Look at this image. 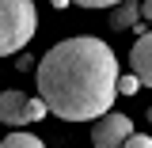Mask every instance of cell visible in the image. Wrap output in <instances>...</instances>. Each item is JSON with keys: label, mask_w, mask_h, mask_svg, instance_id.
Here are the masks:
<instances>
[{"label": "cell", "mask_w": 152, "mask_h": 148, "mask_svg": "<svg viewBox=\"0 0 152 148\" xmlns=\"http://www.w3.org/2000/svg\"><path fill=\"white\" fill-rule=\"evenodd\" d=\"M141 19H145V12L137 8V0H122V4L110 12V27L114 31H129V27L141 23Z\"/></svg>", "instance_id": "6"}, {"label": "cell", "mask_w": 152, "mask_h": 148, "mask_svg": "<svg viewBox=\"0 0 152 148\" xmlns=\"http://www.w3.org/2000/svg\"><path fill=\"white\" fill-rule=\"evenodd\" d=\"M38 99H46L50 114L61 122H99L110 114L118 95V53L103 38L76 34L46 50L38 61Z\"/></svg>", "instance_id": "1"}, {"label": "cell", "mask_w": 152, "mask_h": 148, "mask_svg": "<svg viewBox=\"0 0 152 148\" xmlns=\"http://www.w3.org/2000/svg\"><path fill=\"white\" fill-rule=\"evenodd\" d=\"M46 114H50L46 99H31V95H23V91H4L0 95V122H4V125L23 129V125L42 122Z\"/></svg>", "instance_id": "3"}, {"label": "cell", "mask_w": 152, "mask_h": 148, "mask_svg": "<svg viewBox=\"0 0 152 148\" xmlns=\"http://www.w3.org/2000/svg\"><path fill=\"white\" fill-rule=\"evenodd\" d=\"M141 12H145V23H152V0H141Z\"/></svg>", "instance_id": "12"}, {"label": "cell", "mask_w": 152, "mask_h": 148, "mask_svg": "<svg viewBox=\"0 0 152 148\" xmlns=\"http://www.w3.org/2000/svg\"><path fill=\"white\" fill-rule=\"evenodd\" d=\"M50 4H53V8H69L72 0H50Z\"/></svg>", "instance_id": "13"}, {"label": "cell", "mask_w": 152, "mask_h": 148, "mask_svg": "<svg viewBox=\"0 0 152 148\" xmlns=\"http://www.w3.org/2000/svg\"><path fill=\"white\" fill-rule=\"evenodd\" d=\"M76 8H91V12H99V8H118L122 0H72Z\"/></svg>", "instance_id": "9"}, {"label": "cell", "mask_w": 152, "mask_h": 148, "mask_svg": "<svg viewBox=\"0 0 152 148\" xmlns=\"http://www.w3.org/2000/svg\"><path fill=\"white\" fill-rule=\"evenodd\" d=\"M129 137H133V122L118 110H110L99 122H91V144L95 148H126Z\"/></svg>", "instance_id": "4"}, {"label": "cell", "mask_w": 152, "mask_h": 148, "mask_svg": "<svg viewBox=\"0 0 152 148\" xmlns=\"http://www.w3.org/2000/svg\"><path fill=\"white\" fill-rule=\"evenodd\" d=\"M126 148H152V137H145V133H133L129 141H126Z\"/></svg>", "instance_id": "10"}, {"label": "cell", "mask_w": 152, "mask_h": 148, "mask_svg": "<svg viewBox=\"0 0 152 148\" xmlns=\"http://www.w3.org/2000/svg\"><path fill=\"white\" fill-rule=\"evenodd\" d=\"M15 65H19V72H31V69H34V57H31V53H19Z\"/></svg>", "instance_id": "11"}, {"label": "cell", "mask_w": 152, "mask_h": 148, "mask_svg": "<svg viewBox=\"0 0 152 148\" xmlns=\"http://www.w3.org/2000/svg\"><path fill=\"white\" fill-rule=\"evenodd\" d=\"M148 122H152V106H148Z\"/></svg>", "instance_id": "14"}, {"label": "cell", "mask_w": 152, "mask_h": 148, "mask_svg": "<svg viewBox=\"0 0 152 148\" xmlns=\"http://www.w3.org/2000/svg\"><path fill=\"white\" fill-rule=\"evenodd\" d=\"M137 87H145V84L137 80V72H122V80H118V95L129 99V95H137Z\"/></svg>", "instance_id": "8"}, {"label": "cell", "mask_w": 152, "mask_h": 148, "mask_svg": "<svg viewBox=\"0 0 152 148\" xmlns=\"http://www.w3.org/2000/svg\"><path fill=\"white\" fill-rule=\"evenodd\" d=\"M129 69L137 72V80L145 87H152V31L145 38H137V46L129 50Z\"/></svg>", "instance_id": "5"}, {"label": "cell", "mask_w": 152, "mask_h": 148, "mask_svg": "<svg viewBox=\"0 0 152 148\" xmlns=\"http://www.w3.org/2000/svg\"><path fill=\"white\" fill-rule=\"evenodd\" d=\"M38 31L34 0H0V53L12 57L31 46Z\"/></svg>", "instance_id": "2"}, {"label": "cell", "mask_w": 152, "mask_h": 148, "mask_svg": "<svg viewBox=\"0 0 152 148\" xmlns=\"http://www.w3.org/2000/svg\"><path fill=\"white\" fill-rule=\"evenodd\" d=\"M0 148H46V144H42V137H34V133L15 129V133L4 137V144H0Z\"/></svg>", "instance_id": "7"}]
</instances>
